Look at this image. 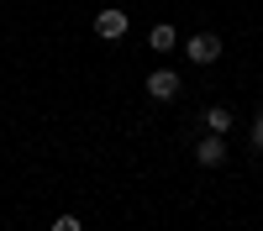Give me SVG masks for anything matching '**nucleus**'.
<instances>
[{"label":"nucleus","instance_id":"nucleus-7","mask_svg":"<svg viewBox=\"0 0 263 231\" xmlns=\"http://www.w3.org/2000/svg\"><path fill=\"white\" fill-rule=\"evenodd\" d=\"M53 231H84V221H79V216H58Z\"/></svg>","mask_w":263,"mask_h":231},{"label":"nucleus","instance_id":"nucleus-1","mask_svg":"<svg viewBox=\"0 0 263 231\" xmlns=\"http://www.w3.org/2000/svg\"><path fill=\"white\" fill-rule=\"evenodd\" d=\"M147 95L153 100H174V95H179V74H174V69H153L147 74Z\"/></svg>","mask_w":263,"mask_h":231},{"label":"nucleus","instance_id":"nucleus-5","mask_svg":"<svg viewBox=\"0 0 263 231\" xmlns=\"http://www.w3.org/2000/svg\"><path fill=\"white\" fill-rule=\"evenodd\" d=\"M205 132H216V137L232 132V111H227V105H211V111H205Z\"/></svg>","mask_w":263,"mask_h":231},{"label":"nucleus","instance_id":"nucleus-2","mask_svg":"<svg viewBox=\"0 0 263 231\" xmlns=\"http://www.w3.org/2000/svg\"><path fill=\"white\" fill-rule=\"evenodd\" d=\"M190 63H216L221 58V37H211V32H200V37H190Z\"/></svg>","mask_w":263,"mask_h":231},{"label":"nucleus","instance_id":"nucleus-6","mask_svg":"<svg viewBox=\"0 0 263 231\" xmlns=\"http://www.w3.org/2000/svg\"><path fill=\"white\" fill-rule=\"evenodd\" d=\"M147 42H153V48H158V53H168V48H174V42H179V37H174V27L163 21V27H153V32H147Z\"/></svg>","mask_w":263,"mask_h":231},{"label":"nucleus","instance_id":"nucleus-4","mask_svg":"<svg viewBox=\"0 0 263 231\" xmlns=\"http://www.w3.org/2000/svg\"><path fill=\"white\" fill-rule=\"evenodd\" d=\"M195 158H200L205 168H216V163H221V158H227V142H221V137H216V132H205V137H200V147H195Z\"/></svg>","mask_w":263,"mask_h":231},{"label":"nucleus","instance_id":"nucleus-8","mask_svg":"<svg viewBox=\"0 0 263 231\" xmlns=\"http://www.w3.org/2000/svg\"><path fill=\"white\" fill-rule=\"evenodd\" d=\"M253 147H258V153H263V116L253 121Z\"/></svg>","mask_w":263,"mask_h":231},{"label":"nucleus","instance_id":"nucleus-3","mask_svg":"<svg viewBox=\"0 0 263 231\" xmlns=\"http://www.w3.org/2000/svg\"><path fill=\"white\" fill-rule=\"evenodd\" d=\"M95 32H100L105 42L126 37V11H100V16H95Z\"/></svg>","mask_w":263,"mask_h":231}]
</instances>
